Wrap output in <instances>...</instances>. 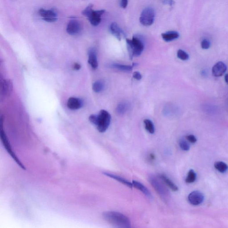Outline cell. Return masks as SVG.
Returning a JSON list of instances; mask_svg holds the SVG:
<instances>
[{"instance_id":"1","label":"cell","mask_w":228,"mask_h":228,"mask_svg":"<svg viewBox=\"0 0 228 228\" xmlns=\"http://www.w3.org/2000/svg\"><path fill=\"white\" fill-rule=\"evenodd\" d=\"M103 217L107 222L115 227L121 228L131 227L130 220L129 218L119 212L106 211L103 213Z\"/></svg>"},{"instance_id":"2","label":"cell","mask_w":228,"mask_h":228,"mask_svg":"<svg viewBox=\"0 0 228 228\" xmlns=\"http://www.w3.org/2000/svg\"><path fill=\"white\" fill-rule=\"evenodd\" d=\"M93 6L90 4L82 11L83 15L88 18L91 24L93 26H96L101 21V16L104 13V10H94Z\"/></svg>"},{"instance_id":"3","label":"cell","mask_w":228,"mask_h":228,"mask_svg":"<svg viewBox=\"0 0 228 228\" xmlns=\"http://www.w3.org/2000/svg\"><path fill=\"white\" fill-rule=\"evenodd\" d=\"M149 180L161 199L165 202L168 201L169 198V192L161 181L153 175L149 176Z\"/></svg>"},{"instance_id":"4","label":"cell","mask_w":228,"mask_h":228,"mask_svg":"<svg viewBox=\"0 0 228 228\" xmlns=\"http://www.w3.org/2000/svg\"><path fill=\"white\" fill-rule=\"evenodd\" d=\"M126 42L130 59H132L133 56L138 57L141 55L144 45L141 40L133 37L131 40L126 39Z\"/></svg>"},{"instance_id":"5","label":"cell","mask_w":228,"mask_h":228,"mask_svg":"<svg viewBox=\"0 0 228 228\" xmlns=\"http://www.w3.org/2000/svg\"><path fill=\"white\" fill-rule=\"evenodd\" d=\"M111 120V116L108 112L104 110H102L98 115L97 129L99 132L103 133L106 131L108 128Z\"/></svg>"},{"instance_id":"6","label":"cell","mask_w":228,"mask_h":228,"mask_svg":"<svg viewBox=\"0 0 228 228\" xmlns=\"http://www.w3.org/2000/svg\"><path fill=\"white\" fill-rule=\"evenodd\" d=\"M154 10L151 7H147L143 10L140 15V21L144 26H150L152 25L154 21Z\"/></svg>"},{"instance_id":"7","label":"cell","mask_w":228,"mask_h":228,"mask_svg":"<svg viewBox=\"0 0 228 228\" xmlns=\"http://www.w3.org/2000/svg\"><path fill=\"white\" fill-rule=\"evenodd\" d=\"M2 126L1 127V131H0V134H1V140L2 141V143L4 144V147L6 148V149L8 151L9 153L10 154V155L12 156L14 160L16 161L17 164L19 165L20 167L22 169H25V167L22 165V164L21 163L20 161L18 160V158L17 157L16 155L15 154V153L13 152V151L10 145V143H9V140H8V138L7 136L6 135V133H5L4 131L2 129Z\"/></svg>"},{"instance_id":"8","label":"cell","mask_w":228,"mask_h":228,"mask_svg":"<svg viewBox=\"0 0 228 228\" xmlns=\"http://www.w3.org/2000/svg\"><path fill=\"white\" fill-rule=\"evenodd\" d=\"M204 200V196L201 192L194 191L189 194L188 200L191 204L198 205L202 203Z\"/></svg>"},{"instance_id":"9","label":"cell","mask_w":228,"mask_h":228,"mask_svg":"<svg viewBox=\"0 0 228 228\" xmlns=\"http://www.w3.org/2000/svg\"><path fill=\"white\" fill-rule=\"evenodd\" d=\"M39 14L43 18L42 19L46 22H55L57 20L56 14L51 10L41 9L39 10Z\"/></svg>"},{"instance_id":"10","label":"cell","mask_w":228,"mask_h":228,"mask_svg":"<svg viewBox=\"0 0 228 228\" xmlns=\"http://www.w3.org/2000/svg\"><path fill=\"white\" fill-rule=\"evenodd\" d=\"M81 26L79 22L76 20H72L69 21L66 27V32L70 35H75L79 33Z\"/></svg>"},{"instance_id":"11","label":"cell","mask_w":228,"mask_h":228,"mask_svg":"<svg viewBox=\"0 0 228 228\" xmlns=\"http://www.w3.org/2000/svg\"><path fill=\"white\" fill-rule=\"evenodd\" d=\"M227 70V66L222 61H218L212 68V74L214 77H219L222 76Z\"/></svg>"},{"instance_id":"12","label":"cell","mask_w":228,"mask_h":228,"mask_svg":"<svg viewBox=\"0 0 228 228\" xmlns=\"http://www.w3.org/2000/svg\"><path fill=\"white\" fill-rule=\"evenodd\" d=\"M12 84L10 80H3L1 82V95L7 96L10 95L12 91Z\"/></svg>"},{"instance_id":"13","label":"cell","mask_w":228,"mask_h":228,"mask_svg":"<svg viewBox=\"0 0 228 228\" xmlns=\"http://www.w3.org/2000/svg\"><path fill=\"white\" fill-rule=\"evenodd\" d=\"M83 105V102L80 99L75 97L70 98L67 101V107L70 109L76 110L80 108Z\"/></svg>"},{"instance_id":"14","label":"cell","mask_w":228,"mask_h":228,"mask_svg":"<svg viewBox=\"0 0 228 228\" xmlns=\"http://www.w3.org/2000/svg\"><path fill=\"white\" fill-rule=\"evenodd\" d=\"M110 30L111 34L115 36L119 40H120L122 37L125 36V34L121 29L120 28L116 22H113L110 26Z\"/></svg>"},{"instance_id":"15","label":"cell","mask_w":228,"mask_h":228,"mask_svg":"<svg viewBox=\"0 0 228 228\" xmlns=\"http://www.w3.org/2000/svg\"><path fill=\"white\" fill-rule=\"evenodd\" d=\"M104 173V175H106V176L111 177V178L113 179L119 181L120 183H122V184H124L125 185L128 186V187L131 188V189H132L133 188L132 183H131V182L129 181V180H126V179L124 178L121 177L120 176H119V175L114 174L111 173H107V172H104V173Z\"/></svg>"},{"instance_id":"16","label":"cell","mask_w":228,"mask_h":228,"mask_svg":"<svg viewBox=\"0 0 228 228\" xmlns=\"http://www.w3.org/2000/svg\"><path fill=\"white\" fill-rule=\"evenodd\" d=\"M88 63L93 69H95L98 67L97 55L96 51L94 49H91L88 52Z\"/></svg>"},{"instance_id":"17","label":"cell","mask_w":228,"mask_h":228,"mask_svg":"<svg viewBox=\"0 0 228 228\" xmlns=\"http://www.w3.org/2000/svg\"><path fill=\"white\" fill-rule=\"evenodd\" d=\"M132 183L133 187L141 191L149 199H152L153 196L149 190L144 184H142V183L136 180H133Z\"/></svg>"},{"instance_id":"18","label":"cell","mask_w":228,"mask_h":228,"mask_svg":"<svg viewBox=\"0 0 228 228\" xmlns=\"http://www.w3.org/2000/svg\"><path fill=\"white\" fill-rule=\"evenodd\" d=\"M159 177L160 179L163 181L164 184L172 190V191L177 192L178 190V187L166 175L164 174H160L159 175Z\"/></svg>"},{"instance_id":"19","label":"cell","mask_w":228,"mask_h":228,"mask_svg":"<svg viewBox=\"0 0 228 228\" xmlns=\"http://www.w3.org/2000/svg\"><path fill=\"white\" fill-rule=\"evenodd\" d=\"M161 35L164 40L169 42L178 39L179 37V34L177 32L169 31L163 33Z\"/></svg>"},{"instance_id":"20","label":"cell","mask_w":228,"mask_h":228,"mask_svg":"<svg viewBox=\"0 0 228 228\" xmlns=\"http://www.w3.org/2000/svg\"><path fill=\"white\" fill-rule=\"evenodd\" d=\"M214 167L217 170L221 173H225L228 169V166L226 163L221 161H218L215 163Z\"/></svg>"},{"instance_id":"21","label":"cell","mask_w":228,"mask_h":228,"mask_svg":"<svg viewBox=\"0 0 228 228\" xmlns=\"http://www.w3.org/2000/svg\"><path fill=\"white\" fill-rule=\"evenodd\" d=\"M104 83L102 81L98 80L95 82L92 85V89L95 92L99 93L103 91L104 88Z\"/></svg>"},{"instance_id":"22","label":"cell","mask_w":228,"mask_h":228,"mask_svg":"<svg viewBox=\"0 0 228 228\" xmlns=\"http://www.w3.org/2000/svg\"><path fill=\"white\" fill-rule=\"evenodd\" d=\"M144 124H145V128L146 129L148 132H149L150 133H154L155 127L153 122L151 121L150 120L148 119H146L144 120Z\"/></svg>"},{"instance_id":"23","label":"cell","mask_w":228,"mask_h":228,"mask_svg":"<svg viewBox=\"0 0 228 228\" xmlns=\"http://www.w3.org/2000/svg\"><path fill=\"white\" fill-rule=\"evenodd\" d=\"M196 178H197V175L194 172V171L193 169L190 170L185 179V182L189 184H191L195 182Z\"/></svg>"},{"instance_id":"24","label":"cell","mask_w":228,"mask_h":228,"mask_svg":"<svg viewBox=\"0 0 228 228\" xmlns=\"http://www.w3.org/2000/svg\"><path fill=\"white\" fill-rule=\"evenodd\" d=\"M113 68H116L119 70L122 71H131L133 69V66H131L125 65L120 64L117 63H115L112 65Z\"/></svg>"},{"instance_id":"25","label":"cell","mask_w":228,"mask_h":228,"mask_svg":"<svg viewBox=\"0 0 228 228\" xmlns=\"http://www.w3.org/2000/svg\"><path fill=\"white\" fill-rule=\"evenodd\" d=\"M129 105L125 103H122L119 104L116 108V111L120 115L124 114L128 111Z\"/></svg>"},{"instance_id":"26","label":"cell","mask_w":228,"mask_h":228,"mask_svg":"<svg viewBox=\"0 0 228 228\" xmlns=\"http://www.w3.org/2000/svg\"><path fill=\"white\" fill-rule=\"evenodd\" d=\"M177 57L183 61L189 59V55L185 51L182 50H179L177 53Z\"/></svg>"},{"instance_id":"27","label":"cell","mask_w":228,"mask_h":228,"mask_svg":"<svg viewBox=\"0 0 228 228\" xmlns=\"http://www.w3.org/2000/svg\"><path fill=\"white\" fill-rule=\"evenodd\" d=\"M179 146L182 150L187 151L189 150V144L186 140H181L180 141Z\"/></svg>"},{"instance_id":"28","label":"cell","mask_w":228,"mask_h":228,"mask_svg":"<svg viewBox=\"0 0 228 228\" xmlns=\"http://www.w3.org/2000/svg\"><path fill=\"white\" fill-rule=\"evenodd\" d=\"M201 48L205 50L209 49L210 46V42L207 39H204L201 42Z\"/></svg>"},{"instance_id":"29","label":"cell","mask_w":228,"mask_h":228,"mask_svg":"<svg viewBox=\"0 0 228 228\" xmlns=\"http://www.w3.org/2000/svg\"><path fill=\"white\" fill-rule=\"evenodd\" d=\"M186 139L189 142H190L192 144H194L196 143L197 141V139L196 137L193 135H189L186 136Z\"/></svg>"},{"instance_id":"30","label":"cell","mask_w":228,"mask_h":228,"mask_svg":"<svg viewBox=\"0 0 228 228\" xmlns=\"http://www.w3.org/2000/svg\"><path fill=\"white\" fill-rule=\"evenodd\" d=\"M89 119L91 123L94 124L95 125H97V122H98V115H91Z\"/></svg>"},{"instance_id":"31","label":"cell","mask_w":228,"mask_h":228,"mask_svg":"<svg viewBox=\"0 0 228 228\" xmlns=\"http://www.w3.org/2000/svg\"><path fill=\"white\" fill-rule=\"evenodd\" d=\"M133 77L135 79L140 80L142 79V76L140 72L135 71V72H134L133 74Z\"/></svg>"},{"instance_id":"32","label":"cell","mask_w":228,"mask_h":228,"mask_svg":"<svg viewBox=\"0 0 228 228\" xmlns=\"http://www.w3.org/2000/svg\"><path fill=\"white\" fill-rule=\"evenodd\" d=\"M128 0H121V6L123 8H126L128 6Z\"/></svg>"},{"instance_id":"33","label":"cell","mask_w":228,"mask_h":228,"mask_svg":"<svg viewBox=\"0 0 228 228\" xmlns=\"http://www.w3.org/2000/svg\"><path fill=\"white\" fill-rule=\"evenodd\" d=\"M149 159L151 162L154 161L155 160V155L153 153H151L149 155Z\"/></svg>"},{"instance_id":"34","label":"cell","mask_w":228,"mask_h":228,"mask_svg":"<svg viewBox=\"0 0 228 228\" xmlns=\"http://www.w3.org/2000/svg\"><path fill=\"white\" fill-rule=\"evenodd\" d=\"M73 67H74V69L75 70H79L81 68V66L78 63H76L74 64Z\"/></svg>"},{"instance_id":"35","label":"cell","mask_w":228,"mask_h":228,"mask_svg":"<svg viewBox=\"0 0 228 228\" xmlns=\"http://www.w3.org/2000/svg\"><path fill=\"white\" fill-rule=\"evenodd\" d=\"M225 82L228 84V74H226L225 76Z\"/></svg>"}]
</instances>
